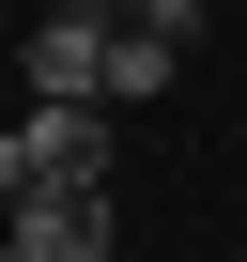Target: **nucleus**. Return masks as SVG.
Listing matches in <instances>:
<instances>
[{
    "mask_svg": "<svg viewBox=\"0 0 247 262\" xmlns=\"http://www.w3.org/2000/svg\"><path fill=\"white\" fill-rule=\"evenodd\" d=\"M16 62H31V93H62V108H108V62H123V16H108V0H47V16L16 31Z\"/></svg>",
    "mask_w": 247,
    "mask_h": 262,
    "instance_id": "f257e3e1",
    "label": "nucleus"
},
{
    "mask_svg": "<svg viewBox=\"0 0 247 262\" xmlns=\"http://www.w3.org/2000/svg\"><path fill=\"white\" fill-rule=\"evenodd\" d=\"M16 155H31V185H108L123 108H62V93H31V108H16Z\"/></svg>",
    "mask_w": 247,
    "mask_h": 262,
    "instance_id": "f03ea898",
    "label": "nucleus"
},
{
    "mask_svg": "<svg viewBox=\"0 0 247 262\" xmlns=\"http://www.w3.org/2000/svg\"><path fill=\"white\" fill-rule=\"evenodd\" d=\"M0 247L16 262H108V185H31L0 216Z\"/></svg>",
    "mask_w": 247,
    "mask_h": 262,
    "instance_id": "7ed1b4c3",
    "label": "nucleus"
},
{
    "mask_svg": "<svg viewBox=\"0 0 247 262\" xmlns=\"http://www.w3.org/2000/svg\"><path fill=\"white\" fill-rule=\"evenodd\" d=\"M31 201V155H16V123H0V216H16Z\"/></svg>",
    "mask_w": 247,
    "mask_h": 262,
    "instance_id": "20e7f679",
    "label": "nucleus"
},
{
    "mask_svg": "<svg viewBox=\"0 0 247 262\" xmlns=\"http://www.w3.org/2000/svg\"><path fill=\"white\" fill-rule=\"evenodd\" d=\"M0 262H16V247H0Z\"/></svg>",
    "mask_w": 247,
    "mask_h": 262,
    "instance_id": "39448f33",
    "label": "nucleus"
}]
</instances>
